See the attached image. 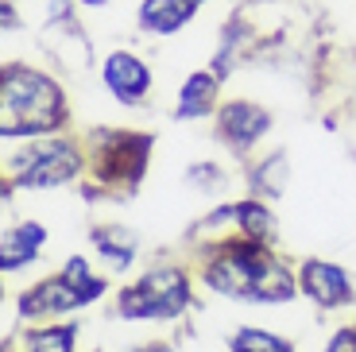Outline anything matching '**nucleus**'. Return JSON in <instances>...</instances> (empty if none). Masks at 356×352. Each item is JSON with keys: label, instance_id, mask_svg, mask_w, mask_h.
Returning a JSON list of instances; mask_svg holds the SVG:
<instances>
[{"label": "nucleus", "instance_id": "39448f33", "mask_svg": "<svg viewBox=\"0 0 356 352\" xmlns=\"http://www.w3.org/2000/svg\"><path fill=\"white\" fill-rule=\"evenodd\" d=\"M143 163H147V136H105L97 151V178L108 186H136L143 175Z\"/></svg>", "mask_w": 356, "mask_h": 352}, {"label": "nucleus", "instance_id": "9b49d317", "mask_svg": "<svg viewBox=\"0 0 356 352\" xmlns=\"http://www.w3.org/2000/svg\"><path fill=\"white\" fill-rule=\"evenodd\" d=\"M194 0H143L140 4V27L155 35H175L194 16Z\"/></svg>", "mask_w": 356, "mask_h": 352}, {"label": "nucleus", "instance_id": "a211bd4d", "mask_svg": "<svg viewBox=\"0 0 356 352\" xmlns=\"http://www.w3.org/2000/svg\"><path fill=\"white\" fill-rule=\"evenodd\" d=\"M325 352H356V326L337 329V333L330 337V344H325Z\"/></svg>", "mask_w": 356, "mask_h": 352}, {"label": "nucleus", "instance_id": "f257e3e1", "mask_svg": "<svg viewBox=\"0 0 356 352\" xmlns=\"http://www.w3.org/2000/svg\"><path fill=\"white\" fill-rule=\"evenodd\" d=\"M205 282L225 298L241 302H286L294 298V275L259 240H229L205 267Z\"/></svg>", "mask_w": 356, "mask_h": 352}, {"label": "nucleus", "instance_id": "4468645a", "mask_svg": "<svg viewBox=\"0 0 356 352\" xmlns=\"http://www.w3.org/2000/svg\"><path fill=\"white\" fill-rule=\"evenodd\" d=\"M232 217H236V232L248 237V240L267 244V240L275 237V217H271L259 202H236L232 205Z\"/></svg>", "mask_w": 356, "mask_h": 352}, {"label": "nucleus", "instance_id": "ddd939ff", "mask_svg": "<svg viewBox=\"0 0 356 352\" xmlns=\"http://www.w3.org/2000/svg\"><path fill=\"white\" fill-rule=\"evenodd\" d=\"M136 232L128 229H97L93 232V248H97L101 255H105V264H113V271H124L128 264H132V255H136Z\"/></svg>", "mask_w": 356, "mask_h": 352}, {"label": "nucleus", "instance_id": "423d86ee", "mask_svg": "<svg viewBox=\"0 0 356 352\" xmlns=\"http://www.w3.org/2000/svg\"><path fill=\"white\" fill-rule=\"evenodd\" d=\"M86 306V294L70 282V275L58 271L51 279H43L39 287L19 298V317H47V314H66V310H78Z\"/></svg>", "mask_w": 356, "mask_h": 352}, {"label": "nucleus", "instance_id": "f3484780", "mask_svg": "<svg viewBox=\"0 0 356 352\" xmlns=\"http://www.w3.org/2000/svg\"><path fill=\"white\" fill-rule=\"evenodd\" d=\"M283 163H286L283 155H271V159L264 163V167H256L252 182H256L259 190H264V194H279V190H283V175H286V170H283Z\"/></svg>", "mask_w": 356, "mask_h": 352}, {"label": "nucleus", "instance_id": "6ab92c4d", "mask_svg": "<svg viewBox=\"0 0 356 352\" xmlns=\"http://www.w3.org/2000/svg\"><path fill=\"white\" fill-rule=\"evenodd\" d=\"M140 352H170L167 344H147V349H140Z\"/></svg>", "mask_w": 356, "mask_h": 352}, {"label": "nucleus", "instance_id": "412c9836", "mask_svg": "<svg viewBox=\"0 0 356 352\" xmlns=\"http://www.w3.org/2000/svg\"><path fill=\"white\" fill-rule=\"evenodd\" d=\"M194 4H202V0H194Z\"/></svg>", "mask_w": 356, "mask_h": 352}, {"label": "nucleus", "instance_id": "dca6fc26", "mask_svg": "<svg viewBox=\"0 0 356 352\" xmlns=\"http://www.w3.org/2000/svg\"><path fill=\"white\" fill-rule=\"evenodd\" d=\"M232 352H291V344L279 341L275 333H264V329H236L229 337Z\"/></svg>", "mask_w": 356, "mask_h": 352}, {"label": "nucleus", "instance_id": "9d476101", "mask_svg": "<svg viewBox=\"0 0 356 352\" xmlns=\"http://www.w3.org/2000/svg\"><path fill=\"white\" fill-rule=\"evenodd\" d=\"M47 244V229L43 225H16V229L4 232V240H0V267L4 271H19V267H27L31 259L39 255V248Z\"/></svg>", "mask_w": 356, "mask_h": 352}, {"label": "nucleus", "instance_id": "2eb2a0df", "mask_svg": "<svg viewBox=\"0 0 356 352\" xmlns=\"http://www.w3.org/2000/svg\"><path fill=\"white\" fill-rule=\"evenodd\" d=\"M78 329L74 326H51V329H31L24 337V352H74Z\"/></svg>", "mask_w": 356, "mask_h": 352}, {"label": "nucleus", "instance_id": "1a4fd4ad", "mask_svg": "<svg viewBox=\"0 0 356 352\" xmlns=\"http://www.w3.org/2000/svg\"><path fill=\"white\" fill-rule=\"evenodd\" d=\"M221 140L229 143L232 151H248L259 136L271 128V116L259 105H248V101H232V105L221 109Z\"/></svg>", "mask_w": 356, "mask_h": 352}, {"label": "nucleus", "instance_id": "20e7f679", "mask_svg": "<svg viewBox=\"0 0 356 352\" xmlns=\"http://www.w3.org/2000/svg\"><path fill=\"white\" fill-rule=\"evenodd\" d=\"M78 167L81 159L70 140H35L8 159V170L16 175V182L31 186V190H51V186L70 182Z\"/></svg>", "mask_w": 356, "mask_h": 352}, {"label": "nucleus", "instance_id": "6e6552de", "mask_svg": "<svg viewBox=\"0 0 356 352\" xmlns=\"http://www.w3.org/2000/svg\"><path fill=\"white\" fill-rule=\"evenodd\" d=\"M105 86L113 89V97L120 105H136V101L147 97V89H152V74L143 66L136 54L128 51H113L105 58Z\"/></svg>", "mask_w": 356, "mask_h": 352}, {"label": "nucleus", "instance_id": "f8f14e48", "mask_svg": "<svg viewBox=\"0 0 356 352\" xmlns=\"http://www.w3.org/2000/svg\"><path fill=\"white\" fill-rule=\"evenodd\" d=\"M213 97H217V78L213 74H194V78L182 86V93H178V120L205 116L213 109Z\"/></svg>", "mask_w": 356, "mask_h": 352}, {"label": "nucleus", "instance_id": "aec40b11", "mask_svg": "<svg viewBox=\"0 0 356 352\" xmlns=\"http://www.w3.org/2000/svg\"><path fill=\"white\" fill-rule=\"evenodd\" d=\"M81 4H89V8H101V4H108V0H81Z\"/></svg>", "mask_w": 356, "mask_h": 352}, {"label": "nucleus", "instance_id": "7ed1b4c3", "mask_svg": "<svg viewBox=\"0 0 356 352\" xmlns=\"http://www.w3.org/2000/svg\"><path fill=\"white\" fill-rule=\"evenodd\" d=\"M190 306V282L178 267H155L116 302L120 317H178Z\"/></svg>", "mask_w": 356, "mask_h": 352}, {"label": "nucleus", "instance_id": "f03ea898", "mask_svg": "<svg viewBox=\"0 0 356 352\" xmlns=\"http://www.w3.org/2000/svg\"><path fill=\"white\" fill-rule=\"evenodd\" d=\"M4 120H0V136L4 140H24V136H43L54 132L66 120V101L51 78L27 70V66H12L4 70Z\"/></svg>", "mask_w": 356, "mask_h": 352}, {"label": "nucleus", "instance_id": "0eeeda50", "mask_svg": "<svg viewBox=\"0 0 356 352\" xmlns=\"http://www.w3.org/2000/svg\"><path fill=\"white\" fill-rule=\"evenodd\" d=\"M302 291L318 302L321 310H337L345 302H353V282L341 271L337 264H325V259H306L302 271H298Z\"/></svg>", "mask_w": 356, "mask_h": 352}]
</instances>
